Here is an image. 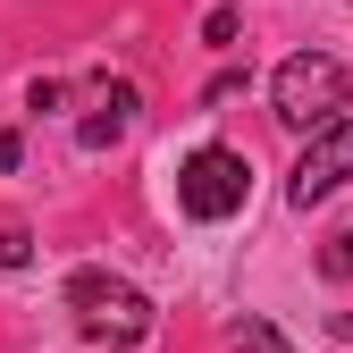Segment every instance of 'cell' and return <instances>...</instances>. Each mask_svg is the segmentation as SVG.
I'll return each instance as SVG.
<instances>
[{
  "instance_id": "52a82bcc",
  "label": "cell",
  "mask_w": 353,
  "mask_h": 353,
  "mask_svg": "<svg viewBox=\"0 0 353 353\" xmlns=\"http://www.w3.org/2000/svg\"><path fill=\"white\" fill-rule=\"evenodd\" d=\"M320 270H328V278H353V228H345V236L320 252Z\"/></svg>"
},
{
  "instance_id": "5b68a950",
  "label": "cell",
  "mask_w": 353,
  "mask_h": 353,
  "mask_svg": "<svg viewBox=\"0 0 353 353\" xmlns=\"http://www.w3.org/2000/svg\"><path fill=\"white\" fill-rule=\"evenodd\" d=\"M126 126H135V84H110V93H101V110L84 118V152H110Z\"/></svg>"
},
{
  "instance_id": "ba28073f",
  "label": "cell",
  "mask_w": 353,
  "mask_h": 353,
  "mask_svg": "<svg viewBox=\"0 0 353 353\" xmlns=\"http://www.w3.org/2000/svg\"><path fill=\"white\" fill-rule=\"evenodd\" d=\"M26 252H34V244H26L17 228H0V270H26Z\"/></svg>"
},
{
  "instance_id": "7a4b0ae2",
  "label": "cell",
  "mask_w": 353,
  "mask_h": 353,
  "mask_svg": "<svg viewBox=\"0 0 353 353\" xmlns=\"http://www.w3.org/2000/svg\"><path fill=\"white\" fill-rule=\"evenodd\" d=\"M68 312H76V328L93 336V345H143L152 336V294L143 286H126V278H110V270H76L68 278Z\"/></svg>"
},
{
  "instance_id": "8992f818",
  "label": "cell",
  "mask_w": 353,
  "mask_h": 353,
  "mask_svg": "<svg viewBox=\"0 0 353 353\" xmlns=\"http://www.w3.org/2000/svg\"><path fill=\"white\" fill-rule=\"evenodd\" d=\"M236 353H294V345H286V336H278L270 320L252 312V320H236Z\"/></svg>"
},
{
  "instance_id": "6da1fadb",
  "label": "cell",
  "mask_w": 353,
  "mask_h": 353,
  "mask_svg": "<svg viewBox=\"0 0 353 353\" xmlns=\"http://www.w3.org/2000/svg\"><path fill=\"white\" fill-rule=\"evenodd\" d=\"M270 101H278L286 126L328 135L336 118H353V110H345V101H353V76H345V59H328V51H294V59L270 76Z\"/></svg>"
},
{
  "instance_id": "9c48e42d",
  "label": "cell",
  "mask_w": 353,
  "mask_h": 353,
  "mask_svg": "<svg viewBox=\"0 0 353 353\" xmlns=\"http://www.w3.org/2000/svg\"><path fill=\"white\" fill-rule=\"evenodd\" d=\"M345 336H353V320H345Z\"/></svg>"
},
{
  "instance_id": "3957f363",
  "label": "cell",
  "mask_w": 353,
  "mask_h": 353,
  "mask_svg": "<svg viewBox=\"0 0 353 353\" xmlns=\"http://www.w3.org/2000/svg\"><path fill=\"white\" fill-rule=\"evenodd\" d=\"M244 194H252V168L228 143H202V152H185V168H176V202H185V219H202V228L236 219Z\"/></svg>"
},
{
  "instance_id": "277c9868",
  "label": "cell",
  "mask_w": 353,
  "mask_h": 353,
  "mask_svg": "<svg viewBox=\"0 0 353 353\" xmlns=\"http://www.w3.org/2000/svg\"><path fill=\"white\" fill-rule=\"evenodd\" d=\"M336 185H353V118H336L328 135H312V152H303L294 176H286V202L312 210V202H328Z\"/></svg>"
}]
</instances>
